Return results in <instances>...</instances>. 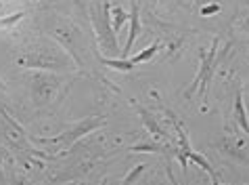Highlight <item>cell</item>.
<instances>
[{
	"instance_id": "1",
	"label": "cell",
	"mask_w": 249,
	"mask_h": 185,
	"mask_svg": "<svg viewBox=\"0 0 249 185\" xmlns=\"http://www.w3.org/2000/svg\"><path fill=\"white\" fill-rule=\"evenodd\" d=\"M199 72L193 84L184 91V97L191 99L195 93H201V97H205V91H207V84L212 80V74L216 70V63H218V40H213L212 46L207 51H199Z\"/></svg>"
},
{
	"instance_id": "2",
	"label": "cell",
	"mask_w": 249,
	"mask_h": 185,
	"mask_svg": "<svg viewBox=\"0 0 249 185\" xmlns=\"http://www.w3.org/2000/svg\"><path fill=\"white\" fill-rule=\"evenodd\" d=\"M109 15H111V6H109V2L103 0V2L96 4L92 21H94V27H96V34H99L101 46L107 53L115 55L117 51H120V46H117V36L113 32V27H111V21H109Z\"/></svg>"
},
{
	"instance_id": "3",
	"label": "cell",
	"mask_w": 249,
	"mask_h": 185,
	"mask_svg": "<svg viewBox=\"0 0 249 185\" xmlns=\"http://www.w3.org/2000/svg\"><path fill=\"white\" fill-rule=\"evenodd\" d=\"M105 124V118H88L84 122H80V124H75L71 126V131L69 133H63V135H57V137H53V139H36V143H46V145H73L75 141L80 139L82 135H86V133H90L94 131V128H99Z\"/></svg>"
},
{
	"instance_id": "4",
	"label": "cell",
	"mask_w": 249,
	"mask_h": 185,
	"mask_svg": "<svg viewBox=\"0 0 249 185\" xmlns=\"http://www.w3.org/2000/svg\"><path fill=\"white\" fill-rule=\"evenodd\" d=\"M59 80L48 74H36L34 76V99L38 103H46L48 99H53V93H57Z\"/></svg>"
},
{
	"instance_id": "5",
	"label": "cell",
	"mask_w": 249,
	"mask_h": 185,
	"mask_svg": "<svg viewBox=\"0 0 249 185\" xmlns=\"http://www.w3.org/2000/svg\"><path fill=\"white\" fill-rule=\"evenodd\" d=\"M128 23H130V34H128L126 44H124L122 59H128V55H130V51H132V46H134V42H136L138 34H141V11H138L136 0H132V11H130V19H128Z\"/></svg>"
},
{
	"instance_id": "6",
	"label": "cell",
	"mask_w": 249,
	"mask_h": 185,
	"mask_svg": "<svg viewBox=\"0 0 249 185\" xmlns=\"http://www.w3.org/2000/svg\"><path fill=\"white\" fill-rule=\"evenodd\" d=\"M232 116H234V122L243 128V131L249 135V120H247V112H245V103H243V93L241 88L234 91V105H232Z\"/></svg>"
},
{
	"instance_id": "7",
	"label": "cell",
	"mask_w": 249,
	"mask_h": 185,
	"mask_svg": "<svg viewBox=\"0 0 249 185\" xmlns=\"http://www.w3.org/2000/svg\"><path fill=\"white\" fill-rule=\"evenodd\" d=\"M136 112L141 114V118H142V124H144V128H147V131H149L151 135H153V137H157V139H161V137H163L165 133L161 131V128H159V124L155 122V118H153V116H151V114L147 112V109H144V107H141V105H136Z\"/></svg>"
},
{
	"instance_id": "8",
	"label": "cell",
	"mask_w": 249,
	"mask_h": 185,
	"mask_svg": "<svg viewBox=\"0 0 249 185\" xmlns=\"http://www.w3.org/2000/svg\"><path fill=\"white\" fill-rule=\"evenodd\" d=\"M101 63H105L107 67H111V70H117V72H132L134 65L130 59H109V57H101Z\"/></svg>"
},
{
	"instance_id": "9",
	"label": "cell",
	"mask_w": 249,
	"mask_h": 185,
	"mask_svg": "<svg viewBox=\"0 0 249 185\" xmlns=\"http://www.w3.org/2000/svg\"><path fill=\"white\" fill-rule=\"evenodd\" d=\"M111 15H113V19H111V27H113V32H115V36L120 34V30H122V25H126L128 23V19H130V15L124 9H120V6H115V9L111 11Z\"/></svg>"
},
{
	"instance_id": "10",
	"label": "cell",
	"mask_w": 249,
	"mask_h": 185,
	"mask_svg": "<svg viewBox=\"0 0 249 185\" xmlns=\"http://www.w3.org/2000/svg\"><path fill=\"white\" fill-rule=\"evenodd\" d=\"M159 49H161L159 44H151V46H147L144 51H141L138 55H134V57H128V59L132 61V65H136V63H144V61H151V59H153Z\"/></svg>"
},
{
	"instance_id": "11",
	"label": "cell",
	"mask_w": 249,
	"mask_h": 185,
	"mask_svg": "<svg viewBox=\"0 0 249 185\" xmlns=\"http://www.w3.org/2000/svg\"><path fill=\"white\" fill-rule=\"evenodd\" d=\"M165 145H161V143H138V145H132L130 147V152H147V154H151V152H165Z\"/></svg>"
},
{
	"instance_id": "12",
	"label": "cell",
	"mask_w": 249,
	"mask_h": 185,
	"mask_svg": "<svg viewBox=\"0 0 249 185\" xmlns=\"http://www.w3.org/2000/svg\"><path fill=\"white\" fill-rule=\"evenodd\" d=\"M144 168H147L144 164H136V166H134L132 170H130V173H128L126 177H124V181H122L120 185H132V183L138 179V177H141V175L144 173Z\"/></svg>"
},
{
	"instance_id": "13",
	"label": "cell",
	"mask_w": 249,
	"mask_h": 185,
	"mask_svg": "<svg viewBox=\"0 0 249 185\" xmlns=\"http://www.w3.org/2000/svg\"><path fill=\"white\" fill-rule=\"evenodd\" d=\"M23 15H25V13H17V15H11V17H2V19H0V25H15V23H19V21H21V19H23Z\"/></svg>"
},
{
	"instance_id": "14",
	"label": "cell",
	"mask_w": 249,
	"mask_h": 185,
	"mask_svg": "<svg viewBox=\"0 0 249 185\" xmlns=\"http://www.w3.org/2000/svg\"><path fill=\"white\" fill-rule=\"evenodd\" d=\"M216 13H220V4H207L205 9H201V15L207 17V15H216Z\"/></svg>"
},
{
	"instance_id": "15",
	"label": "cell",
	"mask_w": 249,
	"mask_h": 185,
	"mask_svg": "<svg viewBox=\"0 0 249 185\" xmlns=\"http://www.w3.org/2000/svg\"><path fill=\"white\" fill-rule=\"evenodd\" d=\"M165 173H168V179L172 181V185H180V183H178V181H176V177H174V173H172V166H170V164H165Z\"/></svg>"
},
{
	"instance_id": "16",
	"label": "cell",
	"mask_w": 249,
	"mask_h": 185,
	"mask_svg": "<svg viewBox=\"0 0 249 185\" xmlns=\"http://www.w3.org/2000/svg\"><path fill=\"white\" fill-rule=\"evenodd\" d=\"M212 185H220L218 183V177H213V179H212Z\"/></svg>"
},
{
	"instance_id": "17",
	"label": "cell",
	"mask_w": 249,
	"mask_h": 185,
	"mask_svg": "<svg viewBox=\"0 0 249 185\" xmlns=\"http://www.w3.org/2000/svg\"><path fill=\"white\" fill-rule=\"evenodd\" d=\"M2 86H4V84H2V80H0V88H2Z\"/></svg>"
},
{
	"instance_id": "18",
	"label": "cell",
	"mask_w": 249,
	"mask_h": 185,
	"mask_svg": "<svg viewBox=\"0 0 249 185\" xmlns=\"http://www.w3.org/2000/svg\"><path fill=\"white\" fill-rule=\"evenodd\" d=\"M245 23H247V25H249V17H247V21H245Z\"/></svg>"
},
{
	"instance_id": "19",
	"label": "cell",
	"mask_w": 249,
	"mask_h": 185,
	"mask_svg": "<svg viewBox=\"0 0 249 185\" xmlns=\"http://www.w3.org/2000/svg\"><path fill=\"white\" fill-rule=\"evenodd\" d=\"M0 2H4V0H0Z\"/></svg>"
},
{
	"instance_id": "20",
	"label": "cell",
	"mask_w": 249,
	"mask_h": 185,
	"mask_svg": "<svg viewBox=\"0 0 249 185\" xmlns=\"http://www.w3.org/2000/svg\"><path fill=\"white\" fill-rule=\"evenodd\" d=\"M103 185H105V183H103Z\"/></svg>"
}]
</instances>
